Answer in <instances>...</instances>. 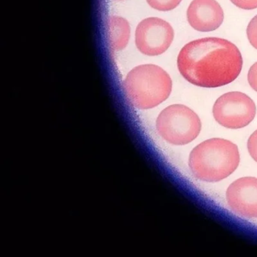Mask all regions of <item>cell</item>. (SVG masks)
<instances>
[{
    "label": "cell",
    "instance_id": "obj_1",
    "mask_svg": "<svg viewBox=\"0 0 257 257\" xmlns=\"http://www.w3.org/2000/svg\"><path fill=\"white\" fill-rule=\"evenodd\" d=\"M238 48L225 39L208 37L187 43L177 57L181 76L192 85L218 88L235 80L242 70Z\"/></svg>",
    "mask_w": 257,
    "mask_h": 257
},
{
    "label": "cell",
    "instance_id": "obj_2",
    "mask_svg": "<svg viewBox=\"0 0 257 257\" xmlns=\"http://www.w3.org/2000/svg\"><path fill=\"white\" fill-rule=\"evenodd\" d=\"M240 163V153L234 143L212 138L198 144L189 155L191 172L198 180L216 183L229 177Z\"/></svg>",
    "mask_w": 257,
    "mask_h": 257
},
{
    "label": "cell",
    "instance_id": "obj_3",
    "mask_svg": "<svg viewBox=\"0 0 257 257\" xmlns=\"http://www.w3.org/2000/svg\"><path fill=\"white\" fill-rule=\"evenodd\" d=\"M171 76L155 64H143L132 69L124 81L126 94L140 109H150L167 100L172 91Z\"/></svg>",
    "mask_w": 257,
    "mask_h": 257
},
{
    "label": "cell",
    "instance_id": "obj_4",
    "mask_svg": "<svg viewBox=\"0 0 257 257\" xmlns=\"http://www.w3.org/2000/svg\"><path fill=\"white\" fill-rule=\"evenodd\" d=\"M156 130L168 144L183 146L192 142L199 135L201 121L188 106L174 104L162 111L156 120Z\"/></svg>",
    "mask_w": 257,
    "mask_h": 257
},
{
    "label": "cell",
    "instance_id": "obj_5",
    "mask_svg": "<svg viewBox=\"0 0 257 257\" xmlns=\"http://www.w3.org/2000/svg\"><path fill=\"white\" fill-rule=\"evenodd\" d=\"M256 106L253 100L242 92L231 91L222 94L215 102L213 115L216 122L229 129L247 126L255 118Z\"/></svg>",
    "mask_w": 257,
    "mask_h": 257
},
{
    "label": "cell",
    "instance_id": "obj_6",
    "mask_svg": "<svg viewBox=\"0 0 257 257\" xmlns=\"http://www.w3.org/2000/svg\"><path fill=\"white\" fill-rule=\"evenodd\" d=\"M174 31L166 21L159 18L143 20L136 28L135 43L140 52L147 56H159L172 44Z\"/></svg>",
    "mask_w": 257,
    "mask_h": 257
},
{
    "label": "cell",
    "instance_id": "obj_7",
    "mask_svg": "<svg viewBox=\"0 0 257 257\" xmlns=\"http://www.w3.org/2000/svg\"><path fill=\"white\" fill-rule=\"evenodd\" d=\"M226 201L228 207L237 214L257 219V178L241 177L233 182L227 189Z\"/></svg>",
    "mask_w": 257,
    "mask_h": 257
},
{
    "label": "cell",
    "instance_id": "obj_8",
    "mask_svg": "<svg viewBox=\"0 0 257 257\" xmlns=\"http://www.w3.org/2000/svg\"><path fill=\"white\" fill-rule=\"evenodd\" d=\"M187 20L195 31L211 32L222 25L223 10L216 0H193L187 10Z\"/></svg>",
    "mask_w": 257,
    "mask_h": 257
},
{
    "label": "cell",
    "instance_id": "obj_9",
    "mask_svg": "<svg viewBox=\"0 0 257 257\" xmlns=\"http://www.w3.org/2000/svg\"><path fill=\"white\" fill-rule=\"evenodd\" d=\"M107 33L111 49L120 52L125 49L131 37V27L126 19L111 16L107 22Z\"/></svg>",
    "mask_w": 257,
    "mask_h": 257
},
{
    "label": "cell",
    "instance_id": "obj_10",
    "mask_svg": "<svg viewBox=\"0 0 257 257\" xmlns=\"http://www.w3.org/2000/svg\"><path fill=\"white\" fill-rule=\"evenodd\" d=\"M151 8L161 12H168L177 8L182 0H147Z\"/></svg>",
    "mask_w": 257,
    "mask_h": 257
},
{
    "label": "cell",
    "instance_id": "obj_11",
    "mask_svg": "<svg viewBox=\"0 0 257 257\" xmlns=\"http://www.w3.org/2000/svg\"><path fill=\"white\" fill-rule=\"evenodd\" d=\"M246 35L251 46L257 50V16L249 22L246 28Z\"/></svg>",
    "mask_w": 257,
    "mask_h": 257
},
{
    "label": "cell",
    "instance_id": "obj_12",
    "mask_svg": "<svg viewBox=\"0 0 257 257\" xmlns=\"http://www.w3.org/2000/svg\"><path fill=\"white\" fill-rule=\"evenodd\" d=\"M247 150L252 159L257 162V130L248 139Z\"/></svg>",
    "mask_w": 257,
    "mask_h": 257
},
{
    "label": "cell",
    "instance_id": "obj_13",
    "mask_svg": "<svg viewBox=\"0 0 257 257\" xmlns=\"http://www.w3.org/2000/svg\"><path fill=\"white\" fill-rule=\"evenodd\" d=\"M235 7L244 10L257 9V0H230Z\"/></svg>",
    "mask_w": 257,
    "mask_h": 257
},
{
    "label": "cell",
    "instance_id": "obj_14",
    "mask_svg": "<svg viewBox=\"0 0 257 257\" xmlns=\"http://www.w3.org/2000/svg\"><path fill=\"white\" fill-rule=\"evenodd\" d=\"M247 79L251 88L257 92V62L249 68Z\"/></svg>",
    "mask_w": 257,
    "mask_h": 257
}]
</instances>
